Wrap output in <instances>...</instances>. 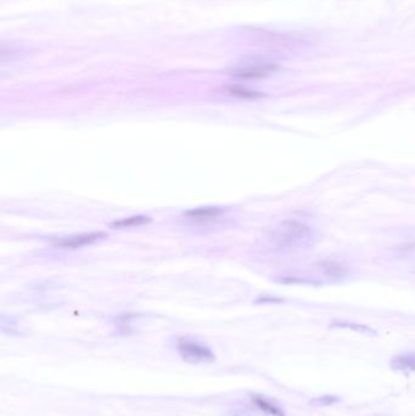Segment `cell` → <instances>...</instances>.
I'll use <instances>...</instances> for the list:
<instances>
[{
    "mask_svg": "<svg viewBox=\"0 0 415 416\" xmlns=\"http://www.w3.org/2000/svg\"><path fill=\"white\" fill-rule=\"evenodd\" d=\"M151 221V218L146 216H134L129 218H124L121 221H116L111 223V228L114 229H122V228H129V226H138V225L148 224Z\"/></svg>",
    "mask_w": 415,
    "mask_h": 416,
    "instance_id": "9",
    "label": "cell"
},
{
    "mask_svg": "<svg viewBox=\"0 0 415 416\" xmlns=\"http://www.w3.org/2000/svg\"><path fill=\"white\" fill-rule=\"evenodd\" d=\"M336 327H351V329H356L358 332H372L369 329L365 327H360V325H356V327H353V324H336Z\"/></svg>",
    "mask_w": 415,
    "mask_h": 416,
    "instance_id": "11",
    "label": "cell"
},
{
    "mask_svg": "<svg viewBox=\"0 0 415 416\" xmlns=\"http://www.w3.org/2000/svg\"><path fill=\"white\" fill-rule=\"evenodd\" d=\"M271 240L279 250H305L314 242V231L310 225L289 219L271 230Z\"/></svg>",
    "mask_w": 415,
    "mask_h": 416,
    "instance_id": "1",
    "label": "cell"
},
{
    "mask_svg": "<svg viewBox=\"0 0 415 416\" xmlns=\"http://www.w3.org/2000/svg\"><path fill=\"white\" fill-rule=\"evenodd\" d=\"M252 403L263 412H266L268 415L271 416H285L284 412H281V409L273 403L271 400L264 398L262 395H254L252 397Z\"/></svg>",
    "mask_w": 415,
    "mask_h": 416,
    "instance_id": "7",
    "label": "cell"
},
{
    "mask_svg": "<svg viewBox=\"0 0 415 416\" xmlns=\"http://www.w3.org/2000/svg\"><path fill=\"white\" fill-rule=\"evenodd\" d=\"M319 268L322 269L323 274L331 281H341L346 279L348 272L343 264L334 261H324L319 264Z\"/></svg>",
    "mask_w": 415,
    "mask_h": 416,
    "instance_id": "5",
    "label": "cell"
},
{
    "mask_svg": "<svg viewBox=\"0 0 415 416\" xmlns=\"http://www.w3.org/2000/svg\"><path fill=\"white\" fill-rule=\"evenodd\" d=\"M230 94L240 97V98L245 99H257L262 98V94L256 93V92H251V90L242 89V88H233V89L229 90Z\"/></svg>",
    "mask_w": 415,
    "mask_h": 416,
    "instance_id": "10",
    "label": "cell"
},
{
    "mask_svg": "<svg viewBox=\"0 0 415 416\" xmlns=\"http://www.w3.org/2000/svg\"><path fill=\"white\" fill-rule=\"evenodd\" d=\"M105 233L81 234V235H75L70 238L60 239L55 242V246L63 247V248H78V247L93 243L99 239L105 238Z\"/></svg>",
    "mask_w": 415,
    "mask_h": 416,
    "instance_id": "4",
    "label": "cell"
},
{
    "mask_svg": "<svg viewBox=\"0 0 415 416\" xmlns=\"http://www.w3.org/2000/svg\"><path fill=\"white\" fill-rule=\"evenodd\" d=\"M276 70L278 66L268 60L247 59L234 66L230 75L240 80H257L271 76Z\"/></svg>",
    "mask_w": 415,
    "mask_h": 416,
    "instance_id": "3",
    "label": "cell"
},
{
    "mask_svg": "<svg viewBox=\"0 0 415 416\" xmlns=\"http://www.w3.org/2000/svg\"><path fill=\"white\" fill-rule=\"evenodd\" d=\"M391 366L397 371L415 373V353H406L394 357Z\"/></svg>",
    "mask_w": 415,
    "mask_h": 416,
    "instance_id": "6",
    "label": "cell"
},
{
    "mask_svg": "<svg viewBox=\"0 0 415 416\" xmlns=\"http://www.w3.org/2000/svg\"><path fill=\"white\" fill-rule=\"evenodd\" d=\"M220 213H223V208L201 207L187 211L185 216L189 217V218H193V219H198V221H204V219L216 218V217L220 216Z\"/></svg>",
    "mask_w": 415,
    "mask_h": 416,
    "instance_id": "8",
    "label": "cell"
},
{
    "mask_svg": "<svg viewBox=\"0 0 415 416\" xmlns=\"http://www.w3.org/2000/svg\"><path fill=\"white\" fill-rule=\"evenodd\" d=\"M177 351L183 361L191 364H208L216 359L215 353L212 352L208 346L188 337L179 339L177 342Z\"/></svg>",
    "mask_w": 415,
    "mask_h": 416,
    "instance_id": "2",
    "label": "cell"
}]
</instances>
